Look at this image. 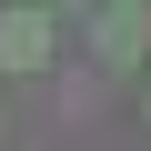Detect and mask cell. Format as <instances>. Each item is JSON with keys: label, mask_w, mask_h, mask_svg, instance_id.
I'll use <instances>...</instances> for the list:
<instances>
[{"label": "cell", "mask_w": 151, "mask_h": 151, "mask_svg": "<svg viewBox=\"0 0 151 151\" xmlns=\"http://www.w3.org/2000/svg\"><path fill=\"white\" fill-rule=\"evenodd\" d=\"M91 40H101V60H141V40H151V10H141V0H111V10L91 20Z\"/></svg>", "instance_id": "6da1fadb"}, {"label": "cell", "mask_w": 151, "mask_h": 151, "mask_svg": "<svg viewBox=\"0 0 151 151\" xmlns=\"http://www.w3.org/2000/svg\"><path fill=\"white\" fill-rule=\"evenodd\" d=\"M0 60H10V70H30V60H50V20H40V0H20V10L0 20Z\"/></svg>", "instance_id": "7a4b0ae2"}]
</instances>
